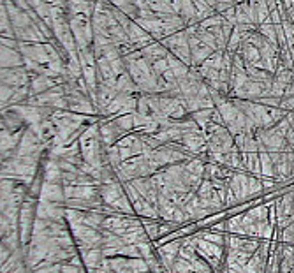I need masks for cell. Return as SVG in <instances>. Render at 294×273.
<instances>
[{
    "mask_svg": "<svg viewBox=\"0 0 294 273\" xmlns=\"http://www.w3.org/2000/svg\"><path fill=\"white\" fill-rule=\"evenodd\" d=\"M287 120H289V124H291V127L294 129V111L291 113V115H287Z\"/></svg>",
    "mask_w": 294,
    "mask_h": 273,
    "instance_id": "obj_1",
    "label": "cell"
}]
</instances>
